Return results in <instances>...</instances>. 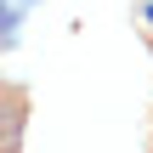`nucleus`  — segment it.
Wrapping results in <instances>:
<instances>
[{
	"label": "nucleus",
	"instance_id": "obj_1",
	"mask_svg": "<svg viewBox=\"0 0 153 153\" xmlns=\"http://www.w3.org/2000/svg\"><path fill=\"white\" fill-rule=\"evenodd\" d=\"M34 0H0V40H6V51L17 45V28H23V11H28Z\"/></svg>",
	"mask_w": 153,
	"mask_h": 153
},
{
	"label": "nucleus",
	"instance_id": "obj_2",
	"mask_svg": "<svg viewBox=\"0 0 153 153\" xmlns=\"http://www.w3.org/2000/svg\"><path fill=\"white\" fill-rule=\"evenodd\" d=\"M148 17H153V6H148Z\"/></svg>",
	"mask_w": 153,
	"mask_h": 153
}]
</instances>
